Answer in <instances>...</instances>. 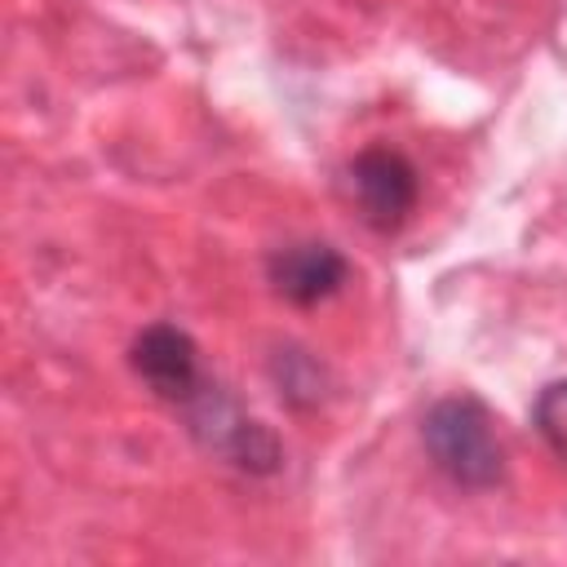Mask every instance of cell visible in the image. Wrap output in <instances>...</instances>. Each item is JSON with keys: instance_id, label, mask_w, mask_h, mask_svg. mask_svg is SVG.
<instances>
[{"instance_id": "4", "label": "cell", "mask_w": 567, "mask_h": 567, "mask_svg": "<svg viewBox=\"0 0 567 567\" xmlns=\"http://www.w3.org/2000/svg\"><path fill=\"white\" fill-rule=\"evenodd\" d=\"M128 363H133L137 381H142L151 394H159V399H168V403H182V408L208 385L204 372H199V350H195V341H190L182 328H173V323H151V328H142V332L133 337V346H128Z\"/></svg>"}, {"instance_id": "7", "label": "cell", "mask_w": 567, "mask_h": 567, "mask_svg": "<svg viewBox=\"0 0 567 567\" xmlns=\"http://www.w3.org/2000/svg\"><path fill=\"white\" fill-rule=\"evenodd\" d=\"M532 425H536V434L567 461V377H563V381H549V385L536 394V403H532Z\"/></svg>"}, {"instance_id": "5", "label": "cell", "mask_w": 567, "mask_h": 567, "mask_svg": "<svg viewBox=\"0 0 567 567\" xmlns=\"http://www.w3.org/2000/svg\"><path fill=\"white\" fill-rule=\"evenodd\" d=\"M350 275V261L323 244V239H301V244H284L270 252L266 261V279L275 288V297H284L288 306H319L332 292H341Z\"/></svg>"}, {"instance_id": "6", "label": "cell", "mask_w": 567, "mask_h": 567, "mask_svg": "<svg viewBox=\"0 0 567 567\" xmlns=\"http://www.w3.org/2000/svg\"><path fill=\"white\" fill-rule=\"evenodd\" d=\"M270 377L292 408H315L323 399V368L301 346H279L270 354Z\"/></svg>"}, {"instance_id": "3", "label": "cell", "mask_w": 567, "mask_h": 567, "mask_svg": "<svg viewBox=\"0 0 567 567\" xmlns=\"http://www.w3.org/2000/svg\"><path fill=\"white\" fill-rule=\"evenodd\" d=\"M346 186H350L359 217L372 230H399L412 217L416 195H421V177H416L412 159L390 146L359 151L346 168Z\"/></svg>"}, {"instance_id": "2", "label": "cell", "mask_w": 567, "mask_h": 567, "mask_svg": "<svg viewBox=\"0 0 567 567\" xmlns=\"http://www.w3.org/2000/svg\"><path fill=\"white\" fill-rule=\"evenodd\" d=\"M186 408H190V430L208 452L226 456L230 465H239L248 474H275L279 470V461H284L279 439L261 421L244 416L217 385H204Z\"/></svg>"}, {"instance_id": "1", "label": "cell", "mask_w": 567, "mask_h": 567, "mask_svg": "<svg viewBox=\"0 0 567 567\" xmlns=\"http://www.w3.org/2000/svg\"><path fill=\"white\" fill-rule=\"evenodd\" d=\"M421 443L456 487L487 492L505 478V452L492 430V416L470 394L439 399L421 421Z\"/></svg>"}]
</instances>
